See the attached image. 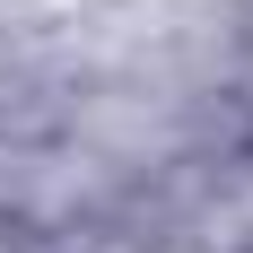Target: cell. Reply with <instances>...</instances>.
I'll return each mask as SVG.
<instances>
[{"instance_id": "cell-1", "label": "cell", "mask_w": 253, "mask_h": 253, "mask_svg": "<svg viewBox=\"0 0 253 253\" xmlns=\"http://www.w3.org/2000/svg\"><path fill=\"white\" fill-rule=\"evenodd\" d=\"M236 149H245V157H253V105H245V123H236Z\"/></svg>"}, {"instance_id": "cell-3", "label": "cell", "mask_w": 253, "mask_h": 253, "mask_svg": "<svg viewBox=\"0 0 253 253\" xmlns=\"http://www.w3.org/2000/svg\"><path fill=\"white\" fill-rule=\"evenodd\" d=\"M245 26H253V18H245Z\"/></svg>"}, {"instance_id": "cell-2", "label": "cell", "mask_w": 253, "mask_h": 253, "mask_svg": "<svg viewBox=\"0 0 253 253\" xmlns=\"http://www.w3.org/2000/svg\"><path fill=\"white\" fill-rule=\"evenodd\" d=\"M0 253H18V227H9V218H0Z\"/></svg>"}]
</instances>
